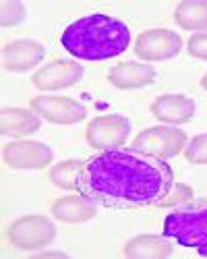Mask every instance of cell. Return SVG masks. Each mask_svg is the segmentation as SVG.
<instances>
[{
	"label": "cell",
	"mask_w": 207,
	"mask_h": 259,
	"mask_svg": "<svg viewBox=\"0 0 207 259\" xmlns=\"http://www.w3.org/2000/svg\"><path fill=\"white\" fill-rule=\"evenodd\" d=\"M162 234L180 247H201L207 243V203H195L170 211Z\"/></svg>",
	"instance_id": "3957f363"
},
{
	"label": "cell",
	"mask_w": 207,
	"mask_h": 259,
	"mask_svg": "<svg viewBox=\"0 0 207 259\" xmlns=\"http://www.w3.org/2000/svg\"><path fill=\"white\" fill-rule=\"evenodd\" d=\"M191 197H193L191 189L184 187V185H178V187L174 189V193H172V197L166 195L158 205H172V203H176V201H186V199H191Z\"/></svg>",
	"instance_id": "7402d4cb"
},
{
	"label": "cell",
	"mask_w": 207,
	"mask_h": 259,
	"mask_svg": "<svg viewBox=\"0 0 207 259\" xmlns=\"http://www.w3.org/2000/svg\"><path fill=\"white\" fill-rule=\"evenodd\" d=\"M182 154L191 164H207V133L193 137L186 143Z\"/></svg>",
	"instance_id": "d6986e66"
},
{
	"label": "cell",
	"mask_w": 207,
	"mask_h": 259,
	"mask_svg": "<svg viewBox=\"0 0 207 259\" xmlns=\"http://www.w3.org/2000/svg\"><path fill=\"white\" fill-rule=\"evenodd\" d=\"M133 147L141 149V152H147L151 156H158L162 160H170L184 152L186 135L178 126L158 124V126H149L145 131H141L135 137Z\"/></svg>",
	"instance_id": "277c9868"
},
{
	"label": "cell",
	"mask_w": 207,
	"mask_h": 259,
	"mask_svg": "<svg viewBox=\"0 0 207 259\" xmlns=\"http://www.w3.org/2000/svg\"><path fill=\"white\" fill-rule=\"evenodd\" d=\"M46 48L35 39H15L3 48V67L11 73H27L44 60Z\"/></svg>",
	"instance_id": "8fae6325"
},
{
	"label": "cell",
	"mask_w": 207,
	"mask_h": 259,
	"mask_svg": "<svg viewBox=\"0 0 207 259\" xmlns=\"http://www.w3.org/2000/svg\"><path fill=\"white\" fill-rule=\"evenodd\" d=\"M182 37L172 29H147L135 41V54L143 62H164L178 56Z\"/></svg>",
	"instance_id": "52a82bcc"
},
{
	"label": "cell",
	"mask_w": 207,
	"mask_h": 259,
	"mask_svg": "<svg viewBox=\"0 0 207 259\" xmlns=\"http://www.w3.org/2000/svg\"><path fill=\"white\" fill-rule=\"evenodd\" d=\"M158 73L151 64L147 62H120L116 67L110 69L108 73V81L118 90H139L145 85H151L156 81Z\"/></svg>",
	"instance_id": "4fadbf2b"
},
{
	"label": "cell",
	"mask_w": 207,
	"mask_h": 259,
	"mask_svg": "<svg viewBox=\"0 0 207 259\" xmlns=\"http://www.w3.org/2000/svg\"><path fill=\"white\" fill-rule=\"evenodd\" d=\"M186 50L199 60H207V31L191 35L189 41H186Z\"/></svg>",
	"instance_id": "44dd1931"
},
{
	"label": "cell",
	"mask_w": 207,
	"mask_h": 259,
	"mask_svg": "<svg viewBox=\"0 0 207 259\" xmlns=\"http://www.w3.org/2000/svg\"><path fill=\"white\" fill-rule=\"evenodd\" d=\"M197 251H199V255H201V257H207V243H205V245H201V247H197Z\"/></svg>",
	"instance_id": "603a6c76"
},
{
	"label": "cell",
	"mask_w": 207,
	"mask_h": 259,
	"mask_svg": "<svg viewBox=\"0 0 207 259\" xmlns=\"http://www.w3.org/2000/svg\"><path fill=\"white\" fill-rule=\"evenodd\" d=\"M25 19V7L21 3H3V25H17Z\"/></svg>",
	"instance_id": "ffe728a7"
},
{
	"label": "cell",
	"mask_w": 207,
	"mask_h": 259,
	"mask_svg": "<svg viewBox=\"0 0 207 259\" xmlns=\"http://www.w3.org/2000/svg\"><path fill=\"white\" fill-rule=\"evenodd\" d=\"M95 205L91 199L83 197V195H69V197H60L52 203L50 213L56 220L67 222V224H81L87 222L95 215Z\"/></svg>",
	"instance_id": "9a60e30c"
},
{
	"label": "cell",
	"mask_w": 207,
	"mask_h": 259,
	"mask_svg": "<svg viewBox=\"0 0 207 259\" xmlns=\"http://www.w3.org/2000/svg\"><path fill=\"white\" fill-rule=\"evenodd\" d=\"M81 166L83 162L79 160H65L60 164H54L50 168V181L65 191H77V177Z\"/></svg>",
	"instance_id": "ac0fdd59"
},
{
	"label": "cell",
	"mask_w": 207,
	"mask_h": 259,
	"mask_svg": "<svg viewBox=\"0 0 207 259\" xmlns=\"http://www.w3.org/2000/svg\"><path fill=\"white\" fill-rule=\"evenodd\" d=\"M41 116L31 108H3L0 114V131L7 137H27L41 126Z\"/></svg>",
	"instance_id": "5bb4252c"
},
{
	"label": "cell",
	"mask_w": 207,
	"mask_h": 259,
	"mask_svg": "<svg viewBox=\"0 0 207 259\" xmlns=\"http://www.w3.org/2000/svg\"><path fill=\"white\" fill-rule=\"evenodd\" d=\"M83 77V64L75 60H52L31 75V85L39 92H60L77 85Z\"/></svg>",
	"instance_id": "9c48e42d"
},
{
	"label": "cell",
	"mask_w": 207,
	"mask_h": 259,
	"mask_svg": "<svg viewBox=\"0 0 207 259\" xmlns=\"http://www.w3.org/2000/svg\"><path fill=\"white\" fill-rule=\"evenodd\" d=\"M201 88L207 92V73H205V75H203V79H201Z\"/></svg>",
	"instance_id": "cb8c5ba5"
},
{
	"label": "cell",
	"mask_w": 207,
	"mask_h": 259,
	"mask_svg": "<svg viewBox=\"0 0 207 259\" xmlns=\"http://www.w3.org/2000/svg\"><path fill=\"white\" fill-rule=\"evenodd\" d=\"M31 110L54 124H77L87 116V108L79 100L65 96H37L31 100Z\"/></svg>",
	"instance_id": "ba28073f"
},
{
	"label": "cell",
	"mask_w": 207,
	"mask_h": 259,
	"mask_svg": "<svg viewBox=\"0 0 207 259\" xmlns=\"http://www.w3.org/2000/svg\"><path fill=\"white\" fill-rule=\"evenodd\" d=\"M195 110H197L195 100L186 98L182 94H166V96H160L149 106V112L160 122L172 124V126L189 122L195 116Z\"/></svg>",
	"instance_id": "7c38bea8"
},
{
	"label": "cell",
	"mask_w": 207,
	"mask_h": 259,
	"mask_svg": "<svg viewBox=\"0 0 207 259\" xmlns=\"http://www.w3.org/2000/svg\"><path fill=\"white\" fill-rule=\"evenodd\" d=\"M172 253H174V241L168 239L166 234L135 236L124 247V255L135 259H164V257H170Z\"/></svg>",
	"instance_id": "2e32d148"
},
{
	"label": "cell",
	"mask_w": 207,
	"mask_h": 259,
	"mask_svg": "<svg viewBox=\"0 0 207 259\" xmlns=\"http://www.w3.org/2000/svg\"><path fill=\"white\" fill-rule=\"evenodd\" d=\"M131 135V120L122 114H106L89 120L85 128V139L95 149L122 147Z\"/></svg>",
	"instance_id": "8992f818"
},
{
	"label": "cell",
	"mask_w": 207,
	"mask_h": 259,
	"mask_svg": "<svg viewBox=\"0 0 207 259\" xmlns=\"http://www.w3.org/2000/svg\"><path fill=\"white\" fill-rule=\"evenodd\" d=\"M3 158L7 166L15 170H39L52 164L54 154L50 145L39 143V141H27V139H19L9 145H5Z\"/></svg>",
	"instance_id": "30bf717a"
},
{
	"label": "cell",
	"mask_w": 207,
	"mask_h": 259,
	"mask_svg": "<svg viewBox=\"0 0 207 259\" xmlns=\"http://www.w3.org/2000/svg\"><path fill=\"white\" fill-rule=\"evenodd\" d=\"M174 21L186 31H207V0H186L174 11Z\"/></svg>",
	"instance_id": "e0dca14e"
},
{
	"label": "cell",
	"mask_w": 207,
	"mask_h": 259,
	"mask_svg": "<svg viewBox=\"0 0 207 259\" xmlns=\"http://www.w3.org/2000/svg\"><path fill=\"white\" fill-rule=\"evenodd\" d=\"M60 46L79 60H110L131 46V29L110 15L81 17L62 31Z\"/></svg>",
	"instance_id": "7a4b0ae2"
},
{
	"label": "cell",
	"mask_w": 207,
	"mask_h": 259,
	"mask_svg": "<svg viewBox=\"0 0 207 259\" xmlns=\"http://www.w3.org/2000/svg\"><path fill=\"white\" fill-rule=\"evenodd\" d=\"M174 189L166 160L137 147L99 149L83 162L77 191L104 207H143L160 203Z\"/></svg>",
	"instance_id": "6da1fadb"
},
{
	"label": "cell",
	"mask_w": 207,
	"mask_h": 259,
	"mask_svg": "<svg viewBox=\"0 0 207 259\" xmlns=\"http://www.w3.org/2000/svg\"><path fill=\"white\" fill-rule=\"evenodd\" d=\"M56 239V226L46 215H23L11 224L9 241L23 251L48 247Z\"/></svg>",
	"instance_id": "5b68a950"
}]
</instances>
